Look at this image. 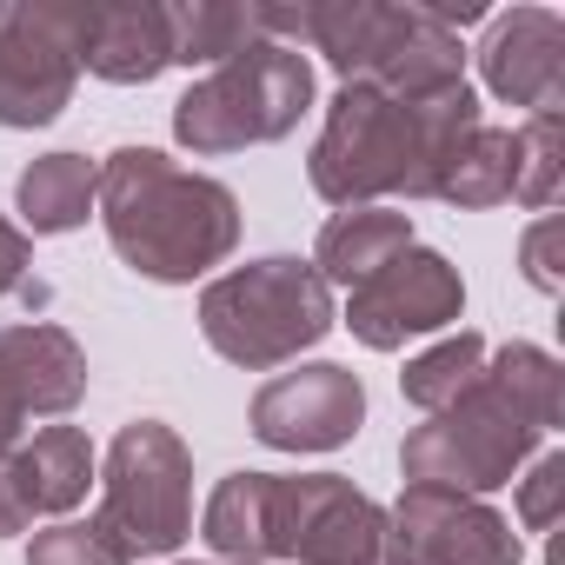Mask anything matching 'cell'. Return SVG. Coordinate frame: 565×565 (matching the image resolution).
Instances as JSON below:
<instances>
[{
	"instance_id": "6da1fadb",
	"label": "cell",
	"mask_w": 565,
	"mask_h": 565,
	"mask_svg": "<svg viewBox=\"0 0 565 565\" xmlns=\"http://www.w3.org/2000/svg\"><path fill=\"white\" fill-rule=\"evenodd\" d=\"M486 127L472 87L433 100H393L373 87H340L327 127L307 153V180L327 206H380V200H433L452 153Z\"/></svg>"
},
{
	"instance_id": "7a4b0ae2",
	"label": "cell",
	"mask_w": 565,
	"mask_h": 565,
	"mask_svg": "<svg viewBox=\"0 0 565 565\" xmlns=\"http://www.w3.org/2000/svg\"><path fill=\"white\" fill-rule=\"evenodd\" d=\"M94 213L114 253L153 287H193L239 246V200L213 173H186L160 147H120L100 160Z\"/></svg>"
},
{
	"instance_id": "3957f363",
	"label": "cell",
	"mask_w": 565,
	"mask_h": 565,
	"mask_svg": "<svg viewBox=\"0 0 565 565\" xmlns=\"http://www.w3.org/2000/svg\"><path fill=\"white\" fill-rule=\"evenodd\" d=\"M333 327H340L333 287L313 273V259H300V253L246 259V266L220 273L213 287L200 294V333H206V347L220 360L246 366V373L294 366Z\"/></svg>"
},
{
	"instance_id": "277c9868",
	"label": "cell",
	"mask_w": 565,
	"mask_h": 565,
	"mask_svg": "<svg viewBox=\"0 0 565 565\" xmlns=\"http://www.w3.org/2000/svg\"><path fill=\"white\" fill-rule=\"evenodd\" d=\"M300 41L313 54H327L347 87H373V94H393V100H433V94L466 87V47L426 8L327 0V8H307Z\"/></svg>"
},
{
	"instance_id": "5b68a950",
	"label": "cell",
	"mask_w": 565,
	"mask_h": 565,
	"mask_svg": "<svg viewBox=\"0 0 565 565\" xmlns=\"http://www.w3.org/2000/svg\"><path fill=\"white\" fill-rule=\"evenodd\" d=\"M307 107H313V61L300 47L253 41L246 54L220 61L206 81H193L173 100V140L186 153L220 160V153L287 140Z\"/></svg>"
},
{
	"instance_id": "8992f818",
	"label": "cell",
	"mask_w": 565,
	"mask_h": 565,
	"mask_svg": "<svg viewBox=\"0 0 565 565\" xmlns=\"http://www.w3.org/2000/svg\"><path fill=\"white\" fill-rule=\"evenodd\" d=\"M94 525L127 558H167L193 532V452L167 419H134L114 433L100 466Z\"/></svg>"
},
{
	"instance_id": "52a82bcc",
	"label": "cell",
	"mask_w": 565,
	"mask_h": 565,
	"mask_svg": "<svg viewBox=\"0 0 565 565\" xmlns=\"http://www.w3.org/2000/svg\"><path fill=\"white\" fill-rule=\"evenodd\" d=\"M545 446V433L532 419H519L505 406V393L479 373L472 393H459L452 406L426 413V426L406 433L399 446V472L406 486H446L466 499H486L499 486H512V472Z\"/></svg>"
},
{
	"instance_id": "ba28073f",
	"label": "cell",
	"mask_w": 565,
	"mask_h": 565,
	"mask_svg": "<svg viewBox=\"0 0 565 565\" xmlns=\"http://www.w3.org/2000/svg\"><path fill=\"white\" fill-rule=\"evenodd\" d=\"M386 512L347 472H266L259 565H386Z\"/></svg>"
},
{
	"instance_id": "9c48e42d",
	"label": "cell",
	"mask_w": 565,
	"mask_h": 565,
	"mask_svg": "<svg viewBox=\"0 0 565 565\" xmlns=\"http://www.w3.org/2000/svg\"><path fill=\"white\" fill-rule=\"evenodd\" d=\"M87 0H0V127H54L81 87Z\"/></svg>"
},
{
	"instance_id": "30bf717a",
	"label": "cell",
	"mask_w": 565,
	"mask_h": 565,
	"mask_svg": "<svg viewBox=\"0 0 565 565\" xmlns=\"http://www.w3.org/2000/svg\"><path fill=\"white\" fill-rule=\"evenodd\" d=\"M459 313H466V279L433 246H406L399 259H386L347 300V327L373 353H399L419 333H446Z\"/></svg>"
},
{
	"instance_id": "8fae6325",
	"label": "cell",
	"mask_w": 565,
	"mask_h": 565,
	"mask_svg": "<svg viewBox=\"0 0 565 565\" xmlns=\"http://www.w3.org/2000/svg\"><path fill=\"white\" fill-rule=\"evenodd\" d=\"M246 426L273 452H340L366 426V386H360L353 366H333V360L273 373L253 393Z\"/></svg>"
},
{
	"instance_id": "7c38bea8",
	"label": "cell",
	"mask_w": 565,
	"mask_h": 565,
	"mask_svg": "<svg viewBox=\"0 0 565 565\" xmlns=\"http://www.w3.org/2000/svg\"><path fill=\"white\" fill-rule=\"evenodd\" d=\"M386 532L419 565H519L525 558L505 512H492L486 499L446 492V486H406L399 505L386 512Z\"/></svg>"
},
{
	"instance_id": "4fadbf2b",
	"label": "cell",
	"mask_w": 565,
	"mask_h": 565,
	"mask_svg": "<svg viewBox=\"0 0 565 565\" xmlns=\"http://www.w3.org/2000/svg\"><path fill=\"white\" fill-rule=\"evenodd\" d=\"M94 486V439L81 426H41L0 459V539L28 532L34 519H61Z\"/></svg>"
},
{
	"instance_id": "5bb4252c",
	"label": "cell",
	"mask_w": 565,
	"mask_h": 565,
	"mask_svg": "<svg viewBox=\"0 0 565 565\" xmlns=\"http://www.w3.org/2000/svg\"><path fill=\"white\" fill-rule=\"evenodd\" d=\"M479 74L499 100L532 107V114H558L565 94V21L552 8H512L492 14L486 41H479Z\"/></svg>"
},
{
	"instance_id": "9a60e30c",
	"label": "cell",
	"mask_w": 565,
	"mask_h": 565,
	"mask_svg": "<svg viewBox=\"0 0 565 565\" xmlns=\"http://www.w3.org/2000/svg\"><path fill=\"white\" fill-rule=\"evenodd\" d=\"M0 373L21 393L28 419H67L87 399V353L54 320H0Z\"/></svg>"
},
{
	"instance_id": "2e32d148",
	"label": "cell",
	"mask_w": 565,
	"mask_h": 565,
	"mask_svg": "<svg viewBox=\"0 0 565 565\" xmlns=\"http://www.w3.org/2000/svg\"><path fill=\"white\" fill-rule=\"evenodd\" d=\"M81 67L114 87H147L173 67V28L167 8L127 0V8H87L81 21Z\"/></svg>"
},
{
	"instance_id": "e0dca14e",
	"label": "cell",
	"mask_w": 565,
	"mask_h": 565,
	"mask_svg": "<svg viewBox=\"0 0 565 565\" xmlns=\"http://www.w3.org/2000/svg\"><path fill=\"white\" fill-rule=\"evenodd\" d=\"M413 246V220L406 213H393V206H347V213H333L327 226H320V239H313V273L327 279V287H366V279L386 266V259H399Z\"/></svg>"
},
{
	"instance_id": "ac0fdd59",
	"label": "cell",
	"mask_w": 565,
	"mask_h": 565,
	"mask_svg": "<svg viewBox=\"0 0 565 565\" xmlns=\"http://www.w3.org/2000/svg\"><path fill=\"white\" fill-rule=\"evenodd\" d=\"M94 193H100V167H94L87 153H41V160L14 180L21 220H28L34 233H74V226H87Z\"/></svg>"
},
{
	"instance_id": "d6986e66",
	"label": "cell",
	"mask_w": 565,
	"mask_h": 565,
	"mask_svg": "<svg viewBox=\"0 0 565 565\" xmlns=\"http://www.w3.org/2000/svg\"><path fill=\"white\" fill-rule=\"evenodd\" d=\"M173 28V67H220L233 54H246L259 34V0L239 8V0H193V8H167Z\"/></svg>"
},
{
	"instance_id": "ffe728a7",
	"label": "cell",
	"mask_w": 565,
	"mask_h": 565,
	"mask_svg": "<svg viewBox=\"0 0 565 565\" xmlns=\"http://www.w3.org/2000/svg\"><path fill=\"white\" fill-rule=\"evenodd\" d=\"M433 200L466 206V213L505 206V200H512V127H492V120H486V127L452 153V167H446V180H439Z\"/></svg>"
},
{
	"instance_id": "44dd1931",
	"label": "cell",
	"mask_w": 565,
	"mask_h": 565,
	"mask_svg": "<svg viewBox=\"0 0 565 565\" xmlns=\"http://www.w3.org/2000/svg\"><path fill=\"white\" fill-rule=\"evenodd\" d=\"M486 380H492V386L505 393V406H512L519 419H532L539 433L558 426V386H565V373H558V360H552L545 347L512 340V347L486 353Z\"/></svg>"
},
{
	"instance_id": "7402d4cb",
	"label": "cell",
	"mask_w": 565,
	"mask_h": 565,
	"mask_svg": "<svg viewBox=\"0 0 565 565\" xmlns=\"http://www.w3.org/2000/svg\"><path fill=\"white\" fill-rule=\"evenodd\" d=\"M486 340L479 333H452V340H439V347H426L419 360H406V373H399V393L419 406V413H439V406H452L459 393H472L479 386V373H486Z\"/></svg>"
},
{
	"instance_id": "603a6c76",
	"label": "cell",
	"mask_w": 565,
	"mask_h": 565,
	"mask_svg": "<svg viewBox=\"0 0 565 565\" xmlns=\"http://www.w3.org/2000/svg\"><path fill=\"white\" fill-rule=\"evenodd\" d=\"M558 180H565V127L558 114H532L525 127H512V200L552 213Z\"/></svg>"
},
{
	"instance_id": "cb8c5ba5",
	"label": "cell",
	"mask_w": 565,
	"mask_h": 565,
	"mask_svg": "<svg viewBox=\"0 0 565 565\" xmlns=\"http://www.w3.org/2000/svg\"><path fill=\"white\" fill-rule=\"evenodd\" d=\"M28 565H134L94 519H61L47 532H34L28 545Z\"/></svg>"
},
{
	"instance_id": "d4e9b609",
	"label": "cell",
	"mask_w": 565,
	"mask_h": 565,
	"mask_svg": "<svg viewBox=\"0 0 565 565\" xmlns=\"http://www.w3.org/2000/svg\"><path fill=\"white\" fill-rule=\"evenodd\" d=\"M558 499H565V452H539L532 472L519 479V525L525 532H552L558 525Z\"/></svg>"
},
{
	"instance_id": "484cf974",
	"label": "cell",
	"mask_w": 565,
	"mask_h": 565,
	"mask_svg": "<svg viewBox=\"0 0 565 565\" xmlns=\"http://www.w3.org/2000/svg\"><path fill=\"white\" fill-rule=\"evenodd\" d=\"M558 239H565V226L552 213L539 226H525V239H519V266H525V279L539 294H558Z\"/></svg>"
},
{
	"instance_id": "4316f807",
	"label": "cell",
	"mask_w": 565,
	"mask_h": 565,
	"mask_svg": "<svg viewBox=\"0 0 565 565\" xmlns=\"http://www.w3.org/2000/svg\"><path fill=\"white\" fill-rule=\"evenodd\" d=\"M28 266H34V239L14 220H0V300L28 294Z\"/></svg>"
},
{
	"instance_id": "83f0119b",
	"label": "cell",
	"mask_w": 565,
	"mask_h": 565,
	"mask_svg": "<svg viewBox=\"0 0 565 565\" xmlns=\"http://www.w3.org/2000/svg\"><path fill=\"white\" fill-rule=\"evenodd\" d=\"M21 433H28V406H21V393L8 386V373H0V459L21 446Z\"/></svg>"
},
{
	"instance_id": "f1b7e54d",
	"label": "cell",
	"mask_w": 565,
	"mask_h": 565,
	"mask_svg": "<svg viewBox=\"0 0 565 565\" xmlns=\"http://www.w3.org/2000/svg\"><path fill=\"white\" fill-rule=\"evenodd\" d=\"M386 565H419V558H413L406 545H393V539H386Z\"/></svg>"
}]
</instances>
